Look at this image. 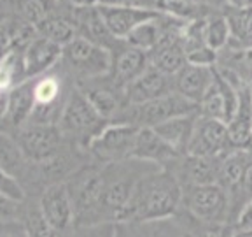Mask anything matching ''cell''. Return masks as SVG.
<instances>
[{"instance_id": "1", "label": "cell", "mask_w": 252, "mask_h": 237, "mask_svg": "<svg viewBox=\"0 0 252 237\" xmlns=\"http://www.w3.org/2000/svg\"><path fill=\"white\" fill-rule=\"evenodd\" d=\"M182 205V185L166 169H154L137 181L121 223L149 225L173 218Z\"/></svg>"}, {"instance_id": "2", "label": "cell", "mask_w": 252, "mask_h": 237, "mask_svg": "<svg viewBox=\"0 0 252 237\" xmlns=\"http://www.w3.org/2000/svg\"><path fill=\"white\" fill-rule=\"evenodd\" d=\"M72 198L75 225L103 223L100 218L102 195L105 186L103 165H81L65 179Z\"/></svg>"}, {"instance_id": "3", "label": "cell", "mask_w": 252, "mask_h": 237, "mask_svg": "<svg viewBox=\"0 0 252 237\" xmlns=\"http://www.w3.org/2000/svg\"><path fill=\"white\" fill-rule=\"evenodd\" d=\"M107 125H109V121H105L98 115V111L91 106L86 95L77 86L72 88L58 121V128L62 130L63 137L74 146L88 150L90 142Z\"/></svg>"}, {"instance_id": "4", "label": "cell", "mask_w": 252, "mask_h": 237, "mask_svg": "<svg viewBox=\"0 0 252 237\" xmlns=\"http://www.w3.org/2000/svg\"><path fill=\"white\" fill-rule=\"evenodd\" d=\"M181 209L203 225H229L231 195L219 183L182 185Z\"/></svg>"}, {"instance_id": "5", "label": "cell", "mask_w": 252, "mask_h": 237, "mask_svg": "<svg viewBox=\"0 0 252 237\" xmlns=\"http://www.w3.org/2000/svg\"><path fill=\"white\" fill-rule=\"evenodd\" d=\"M60 63L67 67V74L74 76L77 83H83L109 74L112 55L105 47L77 36L67 46H63Z\"/></svg>"}, {"instance_id": "6", "label": "cell", "mask_w": 252, "mask_h": 237, "mask_svg": "<svg viewBox=\"0 0 252 237\" xmlns=\"http://www.w3.org/2000/svg\"><path fill=\"white\" fill-rule=\"evenodd\" d=\"M188 115H200L198 106L182 95H179L177 91H173V93L149 100L146 104L126 106L121 118L116 123H130L138 128H154V126L161 125L168 119Z\"/></svg>"}, {"instance_id": "7", "label": "cell", "mask_w": 252, "mask_h": 237, "mask_svg": "<svg viewBox=\"0 0 252 237\" xmlns=\"http://www.w3.org/2000/svg\"><path fill=\"white\" fill-rule=\"evenodd\" d=\"M12 137L18 142L27 162H30L32 165H44L55 160L65 151L68 142L63 137L58 125H40V123H27L20 130H16Z\"/></svg>"}, {"instance_id": "8", "label": "cell", "mask_w": 252, "mask_h": 237, "mask_svg": "<svg viewBox=\"0 0 252 237\" xmlns=\"http://www.w3.org/2000/svg\"><path fill=\"white\" fill-rule=\"evenodd\" d=\"M138 126L130 123H109L88 146V153L96 162L109 165L133 158Z\"/></svg>"}, {"instance_id": "9", "label": "cell", "mask_w": 252, "mask_h": 237, "mask_svg": "<svg viewBox=\"0 0 252 237\" xmlns=\"http://www.w3.org/2000/svg\"><path fill=\"white\" fill-rule=\"evenodd\" d=\"M75 86L86 95V99L91 102V106L98 111V115L109 123L118 121L121 118L123 111L128 106L125 97V88L116 84L109 74L77 83Z\"/></svg>"}, {"instance_id": "10", "label": "cell", "mask_w": 252, "mask_h": 237, "mask_svg": "<svg viewBox=\"0 0 252 237\" xmlns=\"http://www.w3.org/2000/svg\"><path fill=\"white\" fill-rule=\"evenodd\" d=\"M39 209L42 213L47 225L55 230V234H63L75 225V214L72 198L68 194V186L65 181L46 185L39 195Z\"/></svg>"}, {"instance_id": "11", "label": "cell", "mask_w": 252, "mask_h": 237, "mask_svg": "<svg viewBox=\"0 0 252 237\" xmlns=\"http://www.w3.org/2000/svg\"><path fill=\"white\" fill-rule=\"evenodd\" d=\"M233 151L229 142L228 125L224 121L198 116L188 155L193 157H224Z\"/></svg>"}, {"instance_id": "12", "label": "cell", "mask_w": 252, "mask_h": 237, "mask_svg": "<svg viewBox=\"0 0 252 237\" xmlns=\"http://www.w3.org/2000/svg\"><path fill=\"white\" fill-rule=\"evenodd\" d=\"M238 88L229 83L224 76H220L216 69V78L210 88L207 90L201 102L198 104V113L205 118L219 119V121L228 123L235 116L238 104H240V93Z\"/></svg>"}, {"instance_id": "13", "label": "cell", "mask_w": 252, "mask_h": 237, "mask_svg": "<svg viewBox=\"0 0 252 237\" xmlns=\"http://www.w3.org/2000/svg\"><path fill=\"white\" fill-rule=\"evenodd\" d=\"M173 91H175V81L172 76L149 65L133 83L125 88V97L128 106H138V104H146L149 100L165 97Z\"/></svg>"}, {"instance_id": "14", "label": "cell", "mask_w": 252, "mask_h": 237, "mask_svg": "<svg viewBox=\"0 0 252 237\" xmlns=\"http://www.w3.org/2000/svg\"><path fill=\"white\" fill-rule=\"evenodd\" d=\"M35 107V93H33V79H27L7 93V107H5L4 121L0 123V130L12 135L20 130L32 118Z\"/></svg>"}, {"instance_id": "15", "label": "cell", "mask_w": 252, "mask_h": 237, "mask_svg": "<svg viewBox=\"0 0 252 237\" xmlns=\"http://www.w3.org/2000/svg\"><path fill=\"white\" fill-rule=\"evenodd\" d=\"M110 55H112V65H110L109 76L121 88H126L130 83H133L151 65L149 55L146 51L128 46L126 42H123Z\"/></svg>"}, {"instance_id": "16", "label": "cell", "mask_w": 252, "mask_h": 237, "mask_svg": "<svg viewBox=\"0 0 252 237\" xmlns=\"http://www.w3.org/2000/svg\"><path fill=\"white\" fill-rule=\"evenodd\" d=\"M62 53L63 47L60 44L37 34L35 39L32 40L23 51L27 78L35 79L56 69L62 62Z\"/></svg>"}, {"instance_id": "17", "label": "cell", "mask_w": 252, "mask_h": 237, "mask_svg": "<svg viewBox=\"0 0 252 237\" xmlns=\"http://www.w3.org/2000/svg\"><path fill=\"white\" fill-rule=\"evenodd\" d=\"M222 157H193L184 155L175 160L179 174H173L181 185H216L219 183Z\"/></svg>"}, {"instance_id": "18", "label": "cell", "mask_w": 252, "mask_h": 237, "mask_svg": "<svg viewBox=\"0 0 252 237\" xmlns=\"http://www.w3.org/2000/svg\"><path fill=\"white\" fill-rule=\"evenodd\" d=\"M147 55H149V62L154 69L175 78L188 63L184 42H182V28L170 32L168 36L163 37L161 42Z\"/></svg>"}, {"instance_id": "19", "label": "cell", "mask_w": 252, "mask_h": 237, "mask_svg": "<svg viewBox=\"0 0 252 237\" xmlns=\"http://www.w3.org/2000/svg\"><path fill=\"white\" fill-rule=\"evenodd\" d=\"M105 21L107 28L116 39L125 40L138 25L153 20L159 12L153 9L138 7H109V5H96Z\"/></svg>"}, {"instance_id": "20", "label": "cell", "mask_w": 252, "mask_h": 237, "mask_svg": "<svg viewBox=\"0 0 252 237\" xmlns=\"http://www.w3.org/2000/svg\"><path fill=\"white\" fill-rule=\"evenodd\" d=\"M179 157H184V155H179L173 148H170L156 134L154 128H138L137 142H135V150H133L135 160H142V162L153 163L156 167L166 169Z\"/></svg>"}, {"instance_id": "21", "label": "cell", "mask_w": 252, "mask_h": 237, "mask_svg": "<svg viewBox=\"0 0 252 237\" xmlns=\"http://www.w3.org/2000/svg\"><path fill=\"white\" fill-rule=\"evenodd\" d=\"M35 28L40 37H46L62 47L67 46L74 37H77L74 23V5L67 2H58L55 11L46 16Z\"/></svg>"}, {"instance_id": "22", "label": "cell", "mask_w": 252, "mask_h": 237, "mask_svg": "<svg viewBox=\"0 0 252 237\" xmlns=\"http://www.w3.org/2000/svg\"><path fill=\"white\" fill-rule=\"evenodd\" d=\"M214 78H216V67H201V65L186 63L184 69L173 78L175 91L198 106L210 84L214 83Z\"/></svg>"}, {"instance_id": "23", "label": "cell", "mask_w": 252, "mask_h": 237, "mask_svg": "<svg viewBox=\"0 0 252 237\" xmlns=\"http://www.w3.org/2000/svg\"><path fill=\"white\" fill-rule=\"evenodd\" d=\"M238 93H240L238 109L226 125L233 150H249L252 144V88L240 86Z\"/></svg>"}, {"instance_id": "24", "label": "cell", "mask_w": 252, "mask_h": 237, "mask_svg": "<svg viewBox=\"0 0 252 237\" xmlns=\"http://www.w3.org/2000/svg\"><path fill=\"white\" fill-rule=\"evenodd\" d=\"M249 162H251L249 150H233L222 157V160H220L219 185L229 195L236 194V192H242Z\"/></svg>"}, {"instance_id": "25", "label": "cell", "mask_w": 252, "mask_h": 237, "mask_svg": "<svg viewBox=\"0 0 252 237\" xmlns=\"http://www.w3.org/2000/svg\"><path fill=\"white\" fill-rule=\"evenodd\" d=\"M200 115H188L179 116V118L168 119L161 125L154 126V130L170 148L177 151L179 155H188L189 142L193 137L194 125Z\"/></svg>"}, {"instance_id": "26", "label": "cell", "mask_w": 252, "mask_h": 237, "mask_svg": "<svg viewBox=\"0 0 252 237\" xmlns=\"http://www.w3.org/2000/svg\"><path fill=\"white\" fill-rule=\"evenodd\" d=\"M229 25V49H252V9H224Z\"/></svg>"}, {"instance_id": "27", "label": "cell", "mask_w": 252, "mask_h": 237, "mask_svg": "<svg viewBox=\"0 0 252 237\" xmlns=\"http://www.w3.org/2000/svg\"><path fill=\"white\" fill-rule=\"evenodd\" d=\"M27 69H25L23 49L11 47L0 58V90L9 93L12 88L27 81Z\"/></svg>"}, {"instance_id": "28", "label": "cell", "mask_w": 252, "mask_h": 237, "mask_svg": "<svg viewBox=\"0 0 252 237\" xmlns=\"http://www.w3.org/2000/svg\"><path fill=\"white\" fill-rule=\"evenodd\" d=\"M60 0H11L12 12L16 18L27 21V23L37 25L49 16L56 9Z\"/></svg>"}, {"instance_id": "29", "label": "cell", "mask_w": 252, "mask_h": 237, "mask_svg": "<svg viewBox=\"0 0 252 237\" xmlns=\"http://www.w3.org/2000/svg\"><path fill=\"white\" fill-rule=\"evenodd\" d=\"M205 42L214 51L220 53L229 44V25L226 20L224 11L212 12L205 20Z\"/></svg>"}, {"instance_id": "30", "label": "cell", "mask_w": 252, "mask_h": 237, "mask_svg": "<svg viewBox=\"0 0 252 237\" xmlns=\"http://www.w3.org/2000/svg\"><path fill=\"white\" fill-rule=\"evenodd\" d=\"M156 11L181 21H193L212 14L207 9L193 4L191 0H156Z\"/></svg>"}, {"instance_id": "31", "label": "cell", "mask_w": 252, "mask_h": 237, "mask_svg": "<svg viewBox=\"0 0 252 237\" xmlns=\"http://www.w3.org/2000/svg\"><path fill=\"white\" fill-rule=\"evenodd\" d=\"M118 223H93V225H74L58 237H116Z\"/></svg>"}, {"instance_id": "32", "label": "cell", "mask_w": 252, "mask_h": 237, "mask_svg": "<svg viewBox=\"0 0 252 237\" xmlns=\"http://www.w3.org/2000/svg\"><path fill=\"white\" fill-rule=\"evenodd\" d=\"M0 194L7 195L18 202H27V192L21 186V183L16 178H12L2 163H0Z\"/></svg>"}, {"instance_id": "33", "label": "cell", "mask_w": 252, "mask_h": 237, "mask_svg": "<svg viewBox=\"0 0 252 237\" xmlns=\"http://www.w3.org/2000/svg\"><path fill=\"white\" fill-rule=\"evenodd\" d=\"M27 202H18L7 195L0 194V223H11V221H21Z\"/></svg>"}, {"instance_id": "34", "label": "cell", "mask_w": 252, "mask_h": 237, "mask_svg": "<svg viewBox=\"0 0 252 237\" xmlns=\"http://www.w3.org/2000/svg\"><path fill=\"white\" fill-rule=\"evenodd\" d=\"M94 5H109V7H138L156 11V0H91Z\"/></svg>"}, {"instance_id": "35", "label": "cell", "mask_w": 252, "mask_h": 237, "mask_svg": "<svg viewBox=\"0 0 252 237\" xmlns=\"http://www.w3.org/2000/svg\"><path fill=\"white\" fill-rule=\"evenodd\" d=\"M161 237H207V225L201 223V227L191 229V227H168L165 229V232L161 234Z\"/></svg>"}, {"instance_id": "36", "label": "cell", "mask_w": 252, "mask_h": 237, "mask_svg": "<svg viewBox=\"0 0 252 237\" xmlns=\"http://www.w3.org/2000/svg\"><path fill=\"white\" fill-rule=\"evenodd\" d=\"M235 230H252V198L245 202L236 214Z\"/></svg>"}, {"instance_id": "37", "label": "cell", "mask_w": 252, "mask_h": 237, "mask_svg": "<svg viewBox=\"0 0 252 237\" xmlns=\"http://www.w3.org/2000/svg\"><path fill=\"white\" fill-rule=\"evenodd\" d=\"M0 237H28L21 221L0 223Z\"/></svg>"}, {"instance_id": "38", "label": "cell", "mask_w": 252, "mask_h": 237, "mask_svg": "<svg viewBox=\"0 0 252 237\" xmlns=\"http://www.w3.org/2000/svg\"><path fill=\"white\" fill-rule=\"evenodd\" d=\"M193 4L200 5V7L207 9L210 12H220L228 7V2L226 0H191Z\"/></svg>"}, {"instance_id": "39", "label": "cell", "mask_w": 252, "mask_h": 237, "mask_svg": "<svg viewBox=\"0 0 252 237\" xmlns=\"http://www.w3.org/2000/svg\"><path fill=\"white\" fill-rule=\"evenodd\" d=\"M116 237H140L137 234V223H118Z\"/></svg>"}, {"instance_id": "40", "label": "cell", "mask_w": 252, "mask_h": 237, "mask_svg": "<svg viewBox=\"0 0 252 237\" xmlns=\"http://www.w3.org/2000/svg\"><path fill=\"white\" fill-rule=\"evenodd\" d=\"M11 49V37L5 27H0V58Z\"/></svg>"}, {"instance_id": "41", "label": "cell", "mask_w": 252, "mask_h": 237, "mask_svg": "<svg viewBox=\"0 0 252 237\" xmlns=\"http://www.w3.org/2000/svg\"><path fill=\"white\" fill-rule=\"evenodd\" d=\"M242 192L252 195V155H251V162H249V167H247V174H245V181H244Z\"/></svg>"}, {"instance_id": "42", "label": "cell", "mask_w": 252, "mask_h": 237, "mask_svg": "<svg viewBox=\"0 0 252 237\" xmlns=\"http://www.w3.org/2000/svg\"><path fill=\"white\" fill-rule=\"evenodd\" d=\"M231 9H252V0H226Z\"/></svg>"}, {"instance_id": "43", "label": "cell", "mask_w": 252, "mask_h": 237, "mask_svg": "<svg viewBox=\"0 0 252 237\" xmlns=\"http://www.w3.org/2000/svg\"><path fill=\"white\" fill-rule=\"evenodd\" d=\"M231 237H252V230H235Z\"/></svg>"}, {"instance_id": "44", "label": "cell", "mask_w": 252, "mask_h": 237, "mask_svg": "<svg viewBox=\"0 0 252 237\" xmlns=\"http://www.w3.org/2000/svg\"><path fill=\"white\" fill-rule=\"evenodd\" d=\"M56 237H58V236H56Z\"/></svg>"}]
</instances>
